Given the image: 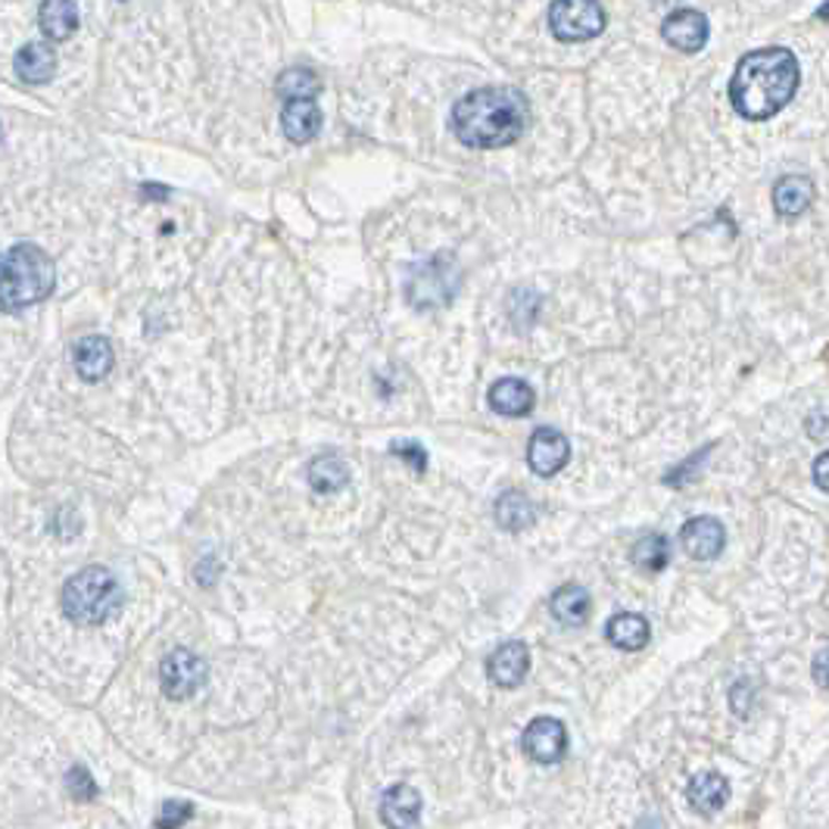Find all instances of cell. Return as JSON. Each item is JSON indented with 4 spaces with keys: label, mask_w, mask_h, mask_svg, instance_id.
<instances>
[{
    "label": "cell",
    "mask_w": 829,
    "mask_h": 829,
    "mask_svg": "<svg viewBox=\"0 0 829 829\" xmlns=\"http://www.w3.org/2000/svg\"><path fill=\"white\" fill-rule=\"evenodd\" d=\"M0 132H3V129H0Z\"/></svg>",
    "instance_id": "cell-33"
},
{
    "label": "cell",
    "mask_w": 829,
    "mask_h": 829,
    "mask_svg": "<svg viewBox=\"0 0 829 829\" xmlns=\"http://www.w3.org/2000/svg\"><path fill=\"white\" fill-rule=\"evenodd\" d=\"M206 677H209L206 662L199 655H194L191 648H175L160 664V683H163V693L172 702H184V698L197 696Z\"/></svg>",
    "instance_id": "cell-7"
},
{
    "label": "cell",
    "mask_w": 829,
    "mask_h": 829,
    "mask_svg": "<svg viewBox=\"0 0 829 829\" xmlns=\"http://www.w3.org/2000/svg\"><path fill=\"white\" fill-rule=\"evenodd\" d=\"M13 66H17V75L25 84H44L53 79V69H57V53L48 44H25V48L19 50L17 60H13Z\"/></svg>",
    "instance_id": "cell-21"
},
{
    "label": "cell",
    "mask_w": 829,
    "mask_h": 829,
    "mask_svg": "<svg viewBox=\"0 0 829 829\" xmlns=\"http://www.w3.org/2000/svg\"><path fill=\"white\" fill-rule=\"evenodd\" d=\"M194 817V805L191 801H163V808L156 813V829H182L187 820Z\"/></svg>",
    "instance_id": "cell-28"
},
{
    "label": "cell",
    "mask_w": 829,
    "mask_h": 829,
    "mask_svg": "<svg viewBox=\"0 0 829 829\" xmlns=\"http://www.w3.org/2000/svg\"><path fill=\"white\" fill-rule=\"evenodd\" d=\"M421 820V796L409 782L390 786L381 798V823L387 829H412Z\"/></svg>",
    "instance_id": "cell-13"
},
{
    "label": "cell",
    "mask_w": 829,
    "mask_h": 829,
    "mask_svg": "<svg viewBox=\"0 0 829 829\" xmlns=\"http://www.w3.org/2000/svg\"><path fill=\"white\" fill-rule=\"evenodd\" d=\"M801 66L789 48H761L746 53L730 79L733 110L748 122L777 116L796 98Z\"/></svg>",
    "instance_id": "cell-1"
},
{
    "label": "cell",
    "mask_w": 829,
    "mask_h": 829,
    "mask_svg": "<svg viewBox=\"0 0 829 829\" xmlns=\"http://www.w3.org/2000/svg\"><path fill=\"white\" fill-rule=\"evenodd\" d=\"M708 19L705 13H698L693 7H683V10H674L671 17L664 19L662 34L664 41L671 44V48L683 50V53H698V50L705 48V41H708Z\"/></svg>",
    "instance_id": "cell-11"
},
{
    "label": "cell",
    "mask_w": 829,
    "mask_h": 829,
    "mask_svg": "<svg viewBox=\"0 0 829 829\" xmlns=\"http://www.w3.org/2000/svg\"><path fill=\"white\" fill-rule=\"evenodd\" d=\"M813 203V182L808 175H786L774 187V209L782 218H798Z\"/></svg>",
    "instance_id": "cell-18"
},
{
    "label": "cell",
    "mask_w": 829,
    "mask_h": 829,
    "mask_svg": "<svg viewBox=\"0 0 829 829\" xmlns=\"http://www.w3.org/2000/svg\"><path fill=\"white\" fill-rule=\"evenodd\" d=\"M590 612H593V602H590V593L577 586V583H564L555 590L552 596V614L555 621L564 624V627H583L590 621Z\"/></svg>",
    "instance_id": "cell-20"
},
{
    "label": "cell",
    "mask_w": 829,
    "mask_h": 829,
    "mask_svg": "<svg viewBox=\"0 0 829 829\" xmlns=\"http://www.w3.org/2000/svg\"><path fill=\"white\" fill-rule=\"evenodd\" d=\"M605 22H608V17L596 0H562V3L549 7V29L564 44L596 38L605 32Z\"/></svg>",
    "instance_id": "cell-6"
},
{
    "label": "cell",
    "mask_w": 829,
    "mask_h": 829,
    "mask_svg": "<svg viewBox=\"0 0 829 829\" xmlns=\"http://www.w3.org/2000/svg\"><path fill=\"white\" fill-rule=\"evenodd\" d=\"M605 636H608V643H612L614 648H621V652H639V648L648 646L652 631H648V621L643 614L621 612L608 621Z\"/></svg>",
    "instance_id": "cell-19"
},
{
    "label": "cell",
    "mask_w": 829,
    "mask_h": 829,
    "mask_svg": "<svg viewBox=\"0 0 829 829\" xmlns=\"http://www.w3.org/2000/svg\"><path fill=\"white\" fill-rule=\"evenodd\" d=\"M122 586L106 567H84L63 586V612L82 627H98L122 608Z\"/></svg>",
    "instance_id": "cell-4"
},
{
    "label": "cell",
    "mask_w": 829,
    "mask_h": 829,
    "mask_svg": "<svg viewBox=\"0 0 829 829\" xmlns=\"http://www.w3.org/2000/svg\"><path fill=\"white\" fill-rule=\"evenodd\" d=\"M66 792L72 796V801H82V805H91L100 796L98 782H94V777L88 774V767H82V764H75L66 774Z\"/></svg>",
    "instance_id": "cell-27"
},
{
    "label": "cell",
    "mask_w": 829,
    "mask_h": 829,
    "mask_svg": "<svg viewBox=\"0 0 829 829\" xmlns=\"http://www.w3.org/2000/svg\"><path fill=\"white\" fill-rule=\"evenodd\" d=\"M57 272L50 256L34 244H17L0 253V313H19L50 297Z\"/></svg>",
    "instance_id": "cell-3"
},
{
    "label": "cell",
    "mask_w": 829,
    "mask_h": 829,
    "mask_svg": "<svg viewBox=\"0 0 829 829\" xmlns=\"http://www.w3.org/2000/svg\"><path fill=\"white\" fill-rule=\"evenodd\" d=\"M38 25L50 41H66L79 25V7L69 0H48L38 7Z\"/></svg>",
    "instance_id": "cell-22"
},
{
    "label": "cell",
    "mask_w": 829,
    "mask_h": 829,
    "mask_svg": "<svg viewBox=\"0 0 829 829\" xmlns=\"http://www.w3.org/2000/svg\"><path fill=\"white\" fill-rule=\"evenodd\" d=\"M393 456L412 462L415 471H424V464H428V452L418 447V443H397V447H393Z\"/></svg>",
    "instance_id": "cell-29"
},
{
    "label": "cell",
    "mask_w": 829,
    "mask_h": 829,
    "mask_svg": "<svg viewBox=\"0 0 829 829\" xmlns=\"http://www.w3.org/2000/svg\"><path fill=\"white\" fill-rule=\"evenodd\" d=\"M686 798L698 813H717L730 801V780L717 770H702L686 786Z\"/></svg>",
    "instance_id": "cell-15"
},
{
    "label": "cell",
    "mask_w": 829,
    "mask_h": 829,
    "mask_svg": "<svg viewBox=\"0 0 829 829\" xmlns=\"http://www.w3.org/2000/svg\"><path fill=\"white\" fill-rule=\"evenodd\" d=\"M521 748L536 764L562 761L567 751V730L555 717H533L528 730L521 733Z\"/></svg>",
    "instance_id": "cell-8"
},
{
    "label": "cell",
    "mask_w": 829,
    "mask_h": 829,
    "mask_svg": "<svg viewBox=\"0 0 829 829\" xmlns=\"http://www.w3.org/2000/svg\"><path fill=\"white\" fill-rule=\"evenodd\" d=\"M487 674L490 680L502 686V689H514L521 686L524 677L531 674V648L524 646L521 639H509L487 658Z\"/></svg>",
    "instance_id": "cell-10"
},
{
    "label": "cell",
    "mask_w": 829,
    "mask_h": 829,
    "mask_svg": "<svg viewBox=\"0 0 829 829\" xmlns=\"http://www.w3.org/2000/svg\"><path fill=\"white\" fill-rule=\"evenodd\" d=\"M72 366L79 371L82 381H100L110 375L113 368V347L106 337H98V334H88L82 337L75 347H72Z\"/></svg>",
    "instance_id": "cell-14"
},
{
    "label": "cell",
    "mask_w": 829,
    "mask_h": 829,
    "mask_svg": "<svg viewBox=\"0 0 829 829\" xmlns=\"http://www.w3.org/2000/svg\"><path fill=\"white\" fill-rule=\"evenodd\" d=\"M309 483L316 493H337L349 483V468L337 452H321L309 464Z\"/></svg>",
    "instance_id": "cell-23"
},
{
    "label": "cell",
    "mask_w": 829,
    "mask_h": 829,
    "mask_svg": "<svg viewBox=\"0 0 829 829\" xmlns=\"http://www.w3.org/2000/svg\"><path fill=\"white\" fill-rule=\"evenodd\" d=\"M567 462H571V443H567V437L562 431H555V428H536L531 437V447H528V464H531L533 474L552 478Z\"/></svg>",
    "instance_id": "cell-9"
},
{
    "label": "cell",
    "mask_w": 829,
    "mask_h": 829,
    "mask_svg": "<svg viewBox=\"0 0 829 829\" xmlns=\"http://www.w3.org/2000/svg\"><path fill=\"white\" fill-rule=\"evenodd\" d=\"M680 543L686 549L689 559L696 562H712L724 552V543H727V531L717 518H693L686 521L680 531Z\"/></svg>",
    "instance_id": "cell-12"
},
{
    "label": "cell",
    "mask_w": 829,
    "mask_h": 829,
    "mask_svg": "<svg viewBox=\"0 0 829 829\" xmlns=\"http://www.w3.org/2000/svg\"><path fill=\"white\" fill-rule=\"evenodd\" d=\"M497 521L505 531H528L533 521H536V509H533V502L521 490H505L497 499Z\"/></svg>",
    "instance_id": "cell-24"
},
{
    "label": "cell",
    "mask_w": 829,
    "mask_h": 829,
    "mask_svg": "<svg viewBox=\"0 0 829 829\" xmlns=\"http://www.w3.org/2000/svg\"><path fill=\"white\" fill-rule=\"evenodd\" d=\"M490 409L497 415H505V418H524V415L533 412V390L531 383L521 381V378H499L493 387H490Z\"/></svg>",
    "instance_id": "cell-16"
},
{
    "label": "cell",
    "mask_w": 829,
    "mask_h": 829,
    "mask_svg": "<svg viewBox=\"0 0 829 829\" xmlns=\"http://www.w3.org/2000/svg\"><path fill=\"white\" fill-rule=\"evenodd\" d=\"M811 674H813V683L829 693V648H820V652L813 655Z\"/></svg>",
    "instance_id": "cell-30"
},
{
    "label": "cell",
    "mask_w": 829,
    "mask_h": 829,
    "mask_svg": "<svg viewBox=\"0 0 829 829\" xmlns=\"http://www.w3.org/2000/svg\"><path fill=\"white\" fill-rule=\"evenodd\" d=\"M813 483H817L823 493H829V452H820V456H817V462H813Z\"/></svg>",
    "instance_id": "cell-31"
},
{
    "label": "cell",
    "mask_w": 829,
    "mask_h": 829,
    "mask_svg": "<svg viewBox=\"0 0 829 829\" xmlns=\"http://www.w3.org/2000/svg\"><path fill=\"white\" fill-rule=\"evenodd\" d=\"M633 564L639 571H648V574H658L667 567L671 562V546H667V536L664 533H646L643 540H636L633 546Z\"/></svg>",
    "instance_id": "cell-26"
},
{
    "label": "cell",
    "mask_w": 829,
    "mask_h": 829,
    "mask_svg": "<svg viewBox=\"0 0 829 829\" xmlns=\"http://www.w3.org/2000/svg\"><path fill=\"white\" fill-rule=\"evenodd\" d=\"M459 287V272L447 256H433L428 263L415 266L406 282V297L415 309H440L456 297Z\"/></svg>",
    "instance_id": "cell-5"
},
{
    "label": "cell",
    "mask_w": 829,
    "mask_h": 829,
    "mask_svg": "<svg viewBox=\"0 0 829 829\" xmlns=\"http://www.w3.org/2000/svg\"><path fill=\"white\" fill-rule=\"evenodd\" d=\"M275 91H278V98H284V103L316 100V94L321 91V79H318L313 69H287V72H282Z\"/></svg>",
    "instance_id": "cell-25"
},
{
    "label": "cell",
    "mask_w": 829,
    "mask_h": 829,
    "mask_svg": "<svg viewBox=\"0 0 829 829\" xmlns=\"http://www.w3.org/2000/svg\"><path fill=\"white\" fill-rule=\"evenodd\" d=\"M282 129L284 134H287V141H294V144L313 141V137L321 132V110H318L316 100H294V103H284Z\"/></svg>",
    "instance_id": "cell-17"
},
{
    "label": "cell",
    "mask_w": 829,
    "mask_h": 829,
    "mask_svg": "<svg viewBox=\"0 0 829 829\" xmlns=\"http://www.w3.org/2000/svg\"><path fill=\"white\" fill-rule=\"evenodd\" d=\"M528 122L531 103L518 88H478L452 106V132L464 147H509L524 134Z\"/></svg>",
    "instance_id": "cell-2"
},
{
    "label": "cell",
    "mask_w": 829,
    "mask_h": 829,
    "mask_svg": "<svg viewBox=\"0 0 829 829\" xmlns=\"http://www.w3.org/2000/svg\"><path fill=\"white\" fill-rule=\"evenodd\" d=\"M817 17L829 19V3H823V7H817Z\"/></svg>",
    "instance_id": "cell-32"
}]
</instances>
